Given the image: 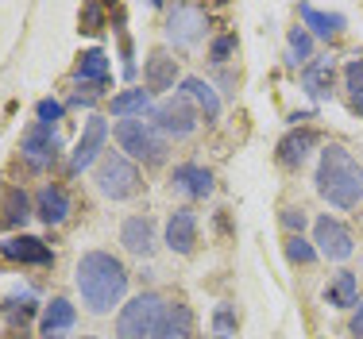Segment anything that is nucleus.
I'll return each mask as SVG.
<instances>
[{
    "label": "nucleus",
    "instance_id": "f257e3e1",
    "mask_svg": "<svg viewBox=\"0 0 363 339\" xmlns=\"http://www.w3.org/2000/svg\"><path fill=\"white\" fill-rule=\"evenodd\" d=\"M77 293H82V305L89 312H97V316L112 312L128 293L124 263L108 251H85L77 258Z\"/></svg>",
    "mask_w": 363,
    "mask_h": 339
},
{
    "label": "nucleus",
    "instance_id": "f03ea898",
    "mask_svg": "<svg viewBox=\"0 0 363 339\" xmlns=\"http://www.w3.org/2000/svg\"><path fill=\"white\" fill-rule=\"evenodd\" d=\"M317 193L325 197L333 208L348 212V208H359L363 201V166L352 159V151L328 143L317 159Z\"/></svg>",
    "mask_w": 363,
    "mask_h": 339
},
{
    "label": "nucleus",
    "instance_id": "7ed1b4c3",
    "mask_svg": "<svg viewBox=\"0 0 363 339\" xmlns=\"http://www.w3.org/2000/svg\"><path fill=\"white\" fill-rule=\"evenodd\" d=\"M112 135H116L120 151L132 162H143V166H162L170 154V139L147 120H116Z\"/></svg>",
    "mask_w": 363,
    "mask_h": 339
},
{
    "label": "nucleus",
    "instance_id": "20e7f679",
    "mask_svg": "<svg viewBox=\"0 0 363 339\" xmlns=\"http://www.w3.org/2000/svg\"><path fill=\"white\" fill-rule=\"evenodd\" d=\"M93 181H97V189L108 197V201H128V197H135V193H140V185H143L140 166H135L128 154H112V151L97 162Z\"/></svg>",
    "mask_w": 363,
    "mask_h": 339
},
{
    "label": "nucleus",
    "instance_id": "39448f33",
    "mask_svg": "<svg viewBox=\"0 0 363 339\" xmlns=\"http://www.w3.org/2000/svg\"><path fill=\"white\" fill-rule=\"evenodd\" d=\"M167 301L159 293H135L128 305H120V316H116V339H151L155 324H159Z\"/></svg>",
    "mask_w": 363,
    "mask_h": 339
},
{
    "label": "nucleus",
    "instance_id": "423d86ee",
    "mask_svg": "<svg viewBox=\"0 0 363 339\" xmlns=\"http://www.w3.org/2000/svg\"><path fill=\"white\" fill-rule=\"evenodd\" d=\"M151 124L159 127L167 139H186L197 132V124H201V112H197V104L186 97V93H174V97L159 100L151 108Z\"/></svg>",
    "mask_w": 363,
    "mask_h": 339
},
{
    "label": "nucleus",
    "instance_id": "0eeeda50",
    "mask_svg": "<svg viewBox=\"0 0 363 339\" xmlns=\"http://www.w3.org/2000/svg\"><path fill=\"white\" fill-rule=\"evenodd\" d=\"M313 247H317V255H321V258H328V263H348L352 251H356V239H352L348 224H340L336 216H317Z\"/></svg>",
    "mask_w": 363,
    "mask_h": 339
},
{
    "label": "nucleus",
    "instance_id": "6e6552de",
    "mask_svg": "<svg viewBox=\"0 0 363 339\" xmlns=\"http://www.w3.org/2000/svg\"><path fill=\"white\" fill-rule=\"evenodd\" d=\"M205 23H209L205 8L174 4L170 8V20H167V39L174 42V47H197V42L205 39Z\"/></svg>",
    "mask_w": 363,
    "mask_h": 339
},
{
    "label": "nucleus",
    "instance_id": "1a4fd4ad",
    "mask_svg": "<svg viewBox=\"0 0 363 339\" xmlns=\"http://www.w3.org/2000/svg\"><path fill=\"white\" fill-rule=\"evenodd\" d=\"M58 151H62V139H58V132L47 124H31L20 139V154L28 159V166H35V170L50 166V162L58 159Z\"/></svg>",
    "mask_w": 363,
    "mask_h": 339
},
{
    "label": "nucleus",
    "instance_id": "9d476101",
    "mask_svg": "<svg viewBox=\"0 0 363 339\" xmlns=\"http://www.w3.org/2000/svg\"><path fill=\"white\" fill-rule=\"evenodd\" d=\"M105 139H108V120L89 116V120H85V127H82V139H77V146H74L70 170H74V173L89 170L93 162L101 159V151H105Z\"/></svg>",
    "mask_w": 363,
    "mask_h": 339
},
{
    "label": "nucleus",
    "instance_id": "9b49d317",
    "mask_svg": "<svg viewBox=\"0 0 363 339\" xmlns=\"http://www.w3.org/2000/svg\"><path fill=\"white\" fill-rule=\"evenodd\" d=\"M0 258H8V263H20V266H50L55 263V255H50V247L35 236H12L0 243Z\"/></svg>",
    "mask_w": 363,
    "mask_h": 339
},
{
    "label": "nucleus",
    "instance_id": "f8f14e48",
    "mask_svg": "<svg viewBox=\"0 0 363 339\" xmlns=\"http://www.w3.org/2000/svg\"><path fill=\"white\" fill-rule=\"evenodd\" d=\"M120 243H124L128 255L135 258H151L159 239H155V220L151 216H128L124 228H120Z\"/></svg>",
    "mask_w": 363,
    "mask_h": 339
},
{
    "label": "nucleus",
    "instance_id": "ddd939ff",
    "mask_svg": "<svg viewBox=\"0 0 363 339\" xmlns=\"http://www.w3.org/2000/svg\"><path fill=\"white\" fill-rule=\"evenodd\" d=\"M174 81H178V58L170 54V50H151L147 54V62H143V85H147V93H167V89H174Z\"/></svg>",
    "mask_w": 363,
    "mask_h": 339
},
{
    "label": "nucleus",
    "instance_id": "4468645a",
    "mask_svg": "<svg viewBox=\"0 0 363 339\" xmlns=\"http://www.w3.org/2000/svg\"><path fill=\"white\" fill-rule=\"evenodd\" d=\"M167 247L174 255H194L197 247V216L194 208H174L167 220Z\"/></svg>",
    "mask_w": 363,
    "mask_h": 339
},
{
    "label": "nucleus",
    "instance_id": "2eb2a0df",
    "mask_svg": "<svg viewBox=\"0 0 363 339\" xmlns=\"http://www.w3.org/2000/svg\"><path fill=\"white\" fill-rule=\"evenodd\" d=\"M336 85V58H313L306 69H301V89L313 100H328Z\"/></svg>",
    "mask_w": 363,
    "mask_h": 339
},
{
    "label": "nucleus",
    "instance_id": "dca6fc26",
    "mask_svg": "<svg viewBox=\"0 0 363 339\" xmlns=\"http://www.w3.org/2000/svg\"><path fill=\"white\" fill-rule=\"evenodd\" d=\"M151 339H194V309L189 305H167L159 316V324H155Z\"/></svg>",
    "mask_w": 363,
    "mask_h": 339
},
{
    "label": "nucleus",
    "instance_id": "f3484780",
    "mask_svg": "<svg viewBox=\"0 0 363 339\" xmlns=\"http://www.w3.org/2000/svg\"><path fill=\"white\" fill-rule=\"evenodd\" d=\"M35 216L47 228H58V224L70 216V193L62 185H43L35 193Z\"/></svg>",
    "mask_w": 363,
    "mask_h": 339
},
{
    "label": "nucleus",
    "instance_id": "a211bd4d",
    "mask_svg": "<svg viewBox=\"0 0 363 339\" xmlns=\"http://www.w3.org/2000/svg\"><path fill=\"white\" fill-rule=\"evenodd\" d=\"M317 143H321V135H317L313 127H298V132H290V135L279 143V162H282L286 170H298L301 162L313 154Z\"/></svg>",
    "mask_w": 363,
    "mask_h": 339
},
{
    "label": "nucleus",
    "instance_id": "6ab92c4d",
    "mask_svg": "<svg viewBox=\"0 0 363 339\" xmlns=\"http://www.w3.org/2000/svg\"><path fill=\"white\" fill-rule=\"evenodd\" d=\"M298 16H301V23H306V31L309 35H317V39H336V35L344 31V12H325V8H317V4H298Z\"/></svg>",
    "mask_w": 363,
    "mask_h": 339
},
{
    "label": "nucleus",
    "instance_id": "aec40b11",
    "mask_svg": "<svg viewBox=\"0 0 363 339\" xmlns=\"http://www.w3.org/2000/svg\"><path fill=\"white\" fill-rule=\"evenodd\" d=\"M170 181H174V189L182 197H209L213 193V173L205 166H197V162H182V166H174Z\"/></svg>",
    "mask_w": 363,
    "mask_h": 339
},
{
    "label": "nucleus",
    "instance_id": "412c9836",
    "mask_svg": "<svg viewBox=\"0 0 363 339\" xmlns=\"http://www.w3.org/2000/svg\"><path fill=\"white\" fill-rule=\"evenodd\" d=\"M112 77V66H108V54L105 50H82V58H77V69H74V81L77 85H97V89H105Z\"/></svg>",
    "mask_w": 363,
    "mask_h": 339
},
{
    "label": "nucleus",
    "instance_id": "4be33fe9",
    "mask_svg": "<svg viewBox=\"0 0 363 339\" xmlns=\"http://www.w3.org/2000/svg\"><path fill=\"white\" fill-rule=\"evenodd\" d=\"M31 212H35V208H31L28 193L8 185L4 197H0V228H23V224L31 220Z\"/></svg>",
    "mask_w": 363,
    "mask_h": 339
},
{
    "label": "nucleus",
    "instance_id": "5701e85b",
    "mask_svg": "<svg viewBox=\"0 0 363 339\" xmlns=\"http://www.w3.org/2000/svg\"><path fill=\"white\" fill-rule=\"evenodd\" d=\"M178 93H186V97L197 104V112H201L205 120H217L220 116V97H217V89H213L205 77H186Z\"/></svg>",
    "mask_w": 363,
    "mask_h": 339
},
{
    "label": "nucleus",
    "instance_id": "b1692460",
    "mask_svg": "<svg viewBox=\"0 0 363 339\" xmlns=\"http://www.w3.org/2000/svg\"><path fill=\"white\" fill-rule=\"evenodd\" d=\"M74 320H77V309H74L66 297H55L47 309H43L39 328H43V335H47V339H55L58 332H70V328H74Z\"/></svg>",
    "mask_w": 363,
    "mask_h": 339
},
{
    "label": "nucleus",
    "instance_id": "393cba45",
    "mask_svg": "<svg viewBox=\"0 0 363 339\" xmlns=\"http://www.w3.org/2000/svg\"><path fill=\"white\" fill-rule=\"evenodd\" d=\"M325 305H333V309H352V305H359V282H356V274L352 270H340L333 277V282L325 285Z\"/></svg>",
    "mask_w": 363,
    "mask_h": 339
},
{
    "label": "nucleus",
    "instance_id": "a878e982",
    "mask_svg": "<svg viewBox=\"0 0 363 339\" xmlns=\"http://www.w3.org/2000/svg\"><path fill=\"white\" fill-rule=\"evenodd\" d=\"M151 112V93L147 89H124L112 97V116L116 120H143Z\"/></svg>",
    "mask_w": 363,
    "mask_h": 339
},
{
    "label": "nucleus",
    "instance_id": "bb28decb",
    "mask_svg": "<svg viewBox=\"0 0 363 339\" xmlns=\"http://www.w3.org/2000/svg\"><path fill=\"white\" fill-rule=\"evenodd\" d=\"M344 89H348L352 108L363 116V54H356L348 66H344Z\"/></svg>",
    "mask_w": 363,
    "mask_h": 339
},
{
    "label": "nucleus",
    "instance_id": "cd10ccee",
    "mask_svg": "<svg viewBox=\"0 0 363 339\" xmlns=\"http://www.w3.org/2000/svg\"><path fill=\"white\" fill-rule=\"evenodd\" d=\"M313 58V35L306 28H294L290 31V66H309Z\"/></svg>",
    "mask_w": 363,
    "mask_h": 339
},
{
    "label": "nucleus",
    "instance_id": "c85d7f7f",
    "mask_svg": "<svg viewBox=\"0 0 363 339\" xmlns=\"http://www.w3.org/2000/svg\"><path fill=\"white\" fill-rule=\"evenodd\" d=\"M286 258L290 263H298V266H309V263H317V247H313V239H301V236H290L286 239Z\"/></svg>",
    "mask_w": 363,
    "mask_h": 339
},
{
    "label": "nucleus",
    "instance_id": "c756f323",
    "mask_svg": "<svg viewBox=\"0 0 363 339\" xmlns=\"http://www.w3.org/2000/svg\"><path fill=\"white\" fill-rule=\"evenodd\" d=\"M4 316H8V324H20V328H23L31 316H35V301H31L28 293H23L20 301L12 297V301H8V309H4Z\"/></svg>",
    "mask_w": 363,
    "mask_h": 339
},
{
    "label": "nucleus",
    "instance_id": "7c9ffc66",
    "mask_svg": "<svg viewBox=\"0 0 363 339\" xmlns=\"http://www.w3.org/2000/svg\"><path fill=\"white\" fill-rule=\"evenodd\" d=\"M213 332H217V339H232V332H236V312H232V305H217V312H213Z\"/></svg>",
    "mask_w": 363,
    "mask_h": 339
},
{
    "label": "nucleus",
    "instance_id": "2f4dec72",
    "mask_svg": "<svg viewBox=\"0 0 363 339\" xmlns=\"http://www.w3.org/2000/svg\"><path fill=\"white\" fill-rule=\"evenodd\" d=\"M232 54H236V35H232V31H228V35H217V39L209 42V58H213L217 66L228 62Z\"/></svg>",
    "mask_w": 363,
    "mask_h": 339
},
{
    "label": "nucleus",
    "instance_id": "473e14b6",
    "mask_svg": "<svg viewBox=\"0 0 363 339\" xmlns=\"http://www.w3.org/2000/svg\"><path fill=\"white\" fill-rule=\"evenodd\" d=\"M62 104H58V100H50V97H43L39 104H35V116H39V124H47V127H55L58 124V120H62Z\"/></svg>",
    "mask_w": 363,
    "mask_h": 339
},
{
    "label": "nucleus",
    "instance_id": "72a5a7b5",
    "mask_svg": "<svg viewBox=\"0 0 363 339\" xmlns=\"http://www.w3.org/2000/svg\"><path fill=\"white\" fill-rule=\"evenodd\" d=\"M101 28H105V8L85 4V8H82V31H85V35H97Z\"/></svg>",
    "mask_w": 363,
    "mask_h": 339
},
{
    "label": "nucleus",
    "instance_id": "f704fd0d",
    "mask_svg": "<svg viewBox=\"0 0 363 339\" xmlns=\"http://www.w3.org/2000/svg\"><path fill=\"white\" fill-rule=\"evenodd\" d=\"M279 220H282V228H286L290 236H301V228L309 224V216L301 212V208H282V212H279Z\"/></svg>",
    "mask_w": 363,
    "mask_h": 339
},
{
    "label": "nucleus",
    "instance_id": "c9c22d12",
    "mask_svg": "<svg viewBox=\"0 0 363 339\" xmlns=\"http://www.w3.org/2000/svg\"><path fill=\"white\" fill-rule=\"evenodd\" d=\"M352 335L363 339V297H359V305H356V320H352Z\"/></svg>",
    "mask_w": 363,
    "mask_h": 339
},
{
    "label": "nucleus",
    "instance_id": "e433bc0d",
    "mask_svg": "<svg viewBox=\"0 0 363 339\" xmlns=\"http://www.w3.org/2000/svg\"><path fill=\"white\" fill-rule=\"evenodd\" d=\"M82 339H97V335H82Z\"/></svg>",
    "mask_w": 363,
    "mask_h": 339
}]
</instances>
